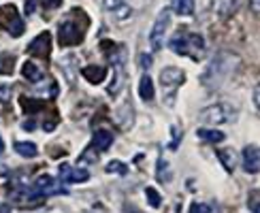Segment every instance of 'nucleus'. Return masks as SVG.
I'll use <instances>...</instances> for the list:
<instances>
[{
	"mask_svg": "<svg viewBox=\"0 0 260 213\" xmlns=\"http://www.w3.org/2000/svg\"><path fill=\"white\" fill-rule=\"evenodd\" d=\"M88 26H90L88 15H85L81 9H73L69 13V17L64 21H60V26H58V43L62 47L79 45V43H83V39H85Z\"/></svg>",
	"mask_w": 260,
	"mask_h": 213,
	"instance_id": "obj_1",
	"label": "nucleus"
},
{
	"mask_svg": "<svg viewBox=\"0 0 260 213\" xmlns=\"http://www.w3.org/2000/svg\"><path fill=\"white\" fill-rule=\"evenodd\" d=\"M235 66H237V58L233 56L231 51H222L220 56H215L209 62L207 70L201 75V83L207 85L209 90L220 88V85L226 81V77H229V75L235 70Z\"/></svg>",
	"mask_w": 260,
	"mask_h": 213,
	"instance_id": "obj_2",
	"label": "nucleus"
},
{
	"mask_svg": "<svg viewBox=\"0 0 260 213\" xmlns=\"http://www.w3.org/2000/svg\"><path fill=\"white\" fill-rule=\"evenodd\" d=\"M169 47L179 53V56H188L192 60H201V56L205 53V41L201 34L190 30H177L175 37H171Z\"/></svg>",
	"mask_w": 260,
	"mask_h": 213,
	"instance_id": "obj_3",
	"label": "nucleus"
},
{
	"mask_svg": "<svg viewBox=\"0 0 260 213\" xmlns=\"http://www.w3.org/2000/svg\"><path fill=\"white\" fill-rule=\"evenodd\" d=\"M183 81H186V75H183V70H179L175 66H169V68H165L160 73V83H162V90H165V104L173 106L177 88Z\"/></svg>",
	"mask_w": 260,
	"mask_h": 213,
	"instance_id": "obj_4",
	"label": "nucleus"
},
{
	"mask_svg": "<svg viewBox=\"0 0 260 213\" xmlns=\"http://www.w3.org/2000/svg\"><path fill=\"white\" fill-rule=\"evenodd\" d=\"M0 30H7L11 37L17 39L24 34V19L19 17V11L15 5H5V7H0Z\"/></svg>",
	"mask_w": 260,
	"mask_h": 213,
	"instance_id": "obj_5",
	"label": "nucleus"
},
{
	"mask_svg": "<svg viewBox=\"0 0 260 213\" xmlns=\"http://www.w3.org/2000/svg\"><path fill=\"white\" fill-rule=\"evenodd\" d=\"M169 26H171V11L162 9L158 13V17H156V21H154V26H151V30H149V43H151V47H154V51H160L162 45H165Z\"/></svg>",
	"mask_w": 260,
	"mask_h": 213,
	"instance_id": "obj_6",
	"label": "nucleus"
},
{
	"mask_svg": "<svg viewBox=\"0 0 260 213\" xmlns=\"http://www.w3.org/2000/svg\"><path fill=\"white\" fill-rule=\"evenodd\" d=\"M11 198H13V202H17V205L21 209H32L35 205H39V202H43V196L41 192L35 188V186H19V188H13V192H11Z\"/></svg>",
	"mask_w": 260,
	"mask_h": 213,
	"instance_id": "obj_7",
	"label": "nucleus"
},
{
	"mask_svg": "<svg viewBox=\"0 0 260 213\" xmlns=\"http://www.w3.org/2000/svg\"><path fill=\"white\" fill-rule=\"evenodd\" d=\"M199 120L203 124H226L233 120V111L226 104H209L199 113Z\"/></svg>",
	"mask_w": 260,
	"mask_h": 213,
	"instance_id": "obj_8",
	"label": "nucleus"
},
{
	"mask_svg": "<svg viewBox=\"0 0 260 213\" xmlns=\"http://www.w3.org/2000/svg\"><path fill=\"white\" fill-rule=\"evenodd\" d=\"M35 188L41 192L43 196H53V194H69V188L62 184V181L53 179L51 175H41L35 181Z\"/></svg>",
	"mask_w": 260,
	"mask_h": 213,
	"instance_id": "obj_9",
	"label": "nucleus"
},
{
	"mask_svg": "<svg viewBox=\"0 0 260 213\" xmlns=\"http://www.w3.org/2000/svg\"><path fill=\"white\" fill-rule=\"evenodd\" d=\"M28 53L41 60H49L51 53V34L49 32H41L39 37H35V41L28 45Z\"/></svg>",
	"mask_w": 260,
	"mask_h": 213,
	"instance_id": "obj_10",
	"label": "nucleus"
},
{
	"mask_svg": "<svg viewBox=\"0 0 260 213\" xmlns=\"http://www.w3.org/2000/svg\"><path fill=\"white\" fill-rule=\"evenodd\" d=\"M60 179L64 181V184H83V181L90 179V173L83 168H77L73 164H60Z\"/></svg>",
	"mask_w": 260,
	"mask_h": 213,
	"instance_id": "obj_11",
	"label": "nucleus"
},
{
	"mask_svg": "<svg viewBox=\"0 0 260 213\" xmlns=\"http://www.w3.org/2000/svg\"><path fill=\"white\" fill-rule=\"evenodd\" d=\"M241 162H243V170H245V173H250V175H258V168H260L258 145H245L243 156H241Z\"/></svg>",
	"mask_w": 260,
	"mask_h": 213,
	"instance_id": "obj_12",
	"label": "nucleus"
},
{
	"mask_svg": "<svg viewBox=\"0 0 260 213\" xmlns=\"http://www.w3.org/2000/svg\"><path fill=\"white\" fill-rule=\"evenodd\" d=\"M62 5V0H26L24 11L26 15H35L37 11H53Z\"/></svg>",
	"mask_w": 260,
	"mask_h": 213,
	"instance_id": "obj_13",
	"label": "nucleus"
},
{
	"mask_svg": "<svg viewBox=\"0 0 260 213\" xmlns=\"http://www.w3.org/2000/svg\"><path fill=\"white\" fill-rule=\"evenodd\" d=\"M111 145H113V132L111 130H96L92 136L90 149H94V152H105V149H109Z\"/></svg>",
	"mask_w": 260,
	"mask_h": 213,
	"instance_id": "obj_14",
	"label": "nucleus"
},
{
	"mask_svg": "<svg viewBox=\"0 0 260 213\" xmlns=\"http://www.w3.org/2000/svg\"><path fill=\"white\" fill-rule=\"evenodd\" d=\"M21 75H24V77L28 81H32V83H39V81L45 79V70H43L35 62H26L24 66H21Z\"/></svg>",
	"mask_w": 260,
	"mask_h": 213,
	"instance_id": "obj_15",
	"label": "nucleus"
},
{
	"mask_svg": "<svg viewBox=\"0 0 260 213\" xmlns=\"http://www.w3.org/2000/svg\"><path fill=\"white\" fill-rule=\"evenodd\" d=\"M81 75L85 79H88L90 83H103L105 81V77H107V68L105 66H85L83 70H81Z\"/></svg>",
	"mask_w": 260,
	"mask_h": 213,
	"instance_id": "obj_16",
	"label": "nucleus"
},
{
	"mask_svg": "<svg viewBox=\"0 0 260 213\" xmlns=\"http://www.w3.org/2000/svg\"><path fill=\"white\" fill-rule=\"evenodd\" d=\"M139 96L143 98L145 102H149V100H154V81H151V77L145 73L143 77H141V81H139Z\"/></svg>",
	"mask_w": 260,
	"mask_h": 213,
	"instance_id": "obj_17",
	"label": "nucleus"
},
{
	"mask_svg": "<svg viewBox=\"0 0 260 213\" xmlns=\"http://www.w3.org/2000/svg\"><path fill=\"white\" fill-rule=\"evenodd\" d=\"M235 149H220L218 152V158H220V162L224 164V168L229 170V173H233L235 166H237V158H235Z\"/></svg>",
	"mask_w": 260,
	"mask_h": 213,
	"instance_id": "obj_18",
	"label": "nucleus"
},
{
	"mask_svg": "<svg viewBox=\"0 0 260 213\" xmlns=\"http://www.w3.org/2000/svg\"><path fill=\"white\" fill-rule=\"evenodd\" d=\"M237 9H239L237 0H218V3H215V11H218L222 17H231Z\"/></svg>",
	"mask_w": 260,
	"mask_h": 213,
	"instance_id": "obj_19",
	"label": "nucleus"
},
{
	"mask_svg": "<svg viewBox=\"0 0 260 213\" xmlns=\"http://www.w3.org/2000/svg\"><path fill=\"white\" fill-rule=\"evenodd\" d=\"M13 149H15L19 156H24V158H35L37 152H39L37 145L30 143V141H28V143H26V141H17V143H13Z\"/></svg>",
	"mask_w": 260,
	"mask_h": 213,
	"instance_id": "obj_20",
	"label": "nucleus"
},
{
	"mask_svg": "<svg viewBox=\"0 0 260 213\" xmlns=\"http://www.w3.org/2000/svg\"><path fill=\"white\" fill-rule=\"evenodd\" d=\"M197 134H199V138H203V141H207V143H222L226 138L224 132H220V130H205V128H199Z\"/></svg>",
	"mask_w": 260,
	"mask_h": 213,
	"instance_id": "obj_21",
	"label": "nucleus"
},
{
	"mask_svg": "<svg viewBox=\"0 0 260 213\" xmlns=\"http://www.w3.org/2000/svg\"><path fill=\"white\" fill-rule=\"evenodd\" d=\"M15 68V56L0 51V75H13Z\"/></svg>",
	"mask_w": 260,
	"mask_h": 213,
	"instance_id": "obj_22",
	"label": "nucleus"
},
{
	"mask_svg": "<svg viewBox=\"0 0 260 213\" xmlns=\"http://www.w3.org/2000/svg\"><path fill=\"white\" fill-rule=\"evenodd\" d=\"M173 11H175L177 15H192L194 0H173Z\"/></svg>",
	"mask_w": 260,
	"mask_h": 213,
	"instance_id": "obj_23",
	"label": "nucleus"
},
{
	"mask_svg": "<svg viewBox=\"0 0 260 213\" xmlns=\"http://www.w3.org/2000/svg\"><path fill=\"white\" fill-rule=\"evenodd\" d=\"M107 173H113V175H128V166L124 162H120V160H111L109 164L105 166Z\"/></svg>",
	"mask_w": 260,
	"mask_h": 213,
	"instance_id": "obj_24",
	"label": "nucleus"
},
{
	"mask_svg": "<svg viewBox=\"0 0 260 213\" xmlns=\"http://www.w3.org/2000/svg\"><path fill=\"white\" fill-rule=\"evenodd\" d=\"M145 196H147V200H149V207L158 209V207L162 205V198H160V194H158L156 188H147V190H145Z\"/></svg>",
	"mask_w": 260,
	"mask_h": 213,
	"instance_id": "obj_25",
	"label": "nucleus"
},
{
	"mask_svg": "<svg viewBox=\"0 0 260 213\" xmlns=\"http://www.w3.org/2000/svg\"><path fill=\"white\" fill-rule=\"evenodd\" d=\"M190 213H220V209L215 205H203V202H194Z\"/></svg>",
	"mask_w": 260,
	"mask_h": 213,
	"instance_id": "obj_26",
	"label": "nucleus"
},
{
	"mask_svg": "<svg viewBox=\"0 0 260 213\" xmlns=\"http://www.w3.org/2000/svg\"><path fill=\"white\" fill-rule=\"evenodd\" d=\"M250 211L252 213H258V190H254L250 194Z\"/></svg>",
	"mask_w": 260,
	"mask_h": 213,
	"instance_id": "obj_27",
	"label": "nucleus"
},
{
	"mask_svg": "<svg viewBox=\"0 0 260 213\" xmlns=\"http://www.w3.org/2000/svg\"><path fill=\"white\" fill-rule=\"evenodd\" d=\"M105 7L109 11H117L120 7H124V0H105Z\"/></svg>",
	"mask_w": 260,
	"mask_h": 213,
	"instance_id": "obj_28",
	"label": "nucleus"
},
{
	"mask_svg": "<svg viewBox=\"0 0 260 213\" xmlns=\"http://www.w3.org/2000/svg\"><path fill=\"white\" fill-rule=\"evenodd\" d=\"M9 94H11L9 85H0V100H3V102H7V100H9Z\"/></svg>",
	"mask_w": 260,
	"mask_h": 213,
	"instance_id": "obj_29",
	"label": "nucleus"
},
{
	"mask_svg": "<svg viewBox=\"0 0 260 213\" xmlns=\"http://www.w3.org/2000/svg\"><path fill=\"white\" fill-rule=\"evenodd\" d=\"M171 132H173V143H171V147L175 149V147H177V143H179V130H177L175 126H173V128H171Z\"/></svg>",
	"mask_w": 260,
	"mask_h": 213,
	"instance_id": "obj_30",
	"label": "nucleus"
},
{
	"mask_svg": "<svg viewBox=\"0 0 260 213\" xmlns=\"http://www.w3.org/2000/svg\"><path fill=\"white\" fill-rule=\"evenodd\" d=\"M0 213H11V207H9V202H3V205H0Z\"/></svg>",
	"mask_w": 260,
	"mask_h": 213,
	"instance_id": "obj_31",
	"label": "nucleus"
},
{
	"mask_svg": "<svg viewBox=\"0 0 260 213\" xmlns=\"http://www.w3.org/2000/svg\"><path fill=\"white\" fill-rule=\"evenodd\" d=\"M147 66H151V58L143 56V68H147Z\"/></svg>",
	"mask_w": 260,
	"mask_h": 213,
	"instance_id": "obj_32",
	"label": "nucleus"
},
{
	"mask_svg": "<svg viewBox=\"0 0 260 213\" xmlns=\"http://www.w3.org/2000/svg\"><path fill=\"white\" fill-rule=\"evenodd\" d=\"M254 104H256V109H258V88H254Z\"/></svg>",
	"mask_w": 260,
	"mask_h": 213,
	"instance_id": "obj_33",
	"label": "nucleus"
},
{
	"mask_svg": "<svg viewBox=\"0 0 260 213\" xmlns=\"http://www.w3.org/2000/svg\"><path fill=\"white\" fill-rule=\"evenodd\" d=\"M252 7H254V13H256V17H258V0H252Z\"/></svg>",
	"mask_w": 260,
	"mask_h": 213,
	"instance_id": "obj_34",
	"label": "nucleus"
},
{
	"mask_svg": "<svg viewBox=\"0 0 260 213\" xmlns=\"http://www.w3.org/2000/svg\"><path fill=\"white\" fill-rule=\"evenodd\" d=\"M3 152H5V141H3V136H0V156H3Z\"/></svg>",
	"mask_w": 260,
	"mask_h": 213,
	"instance_id": "obj_35",
	"label": "nucleus"
}]
</instances>
